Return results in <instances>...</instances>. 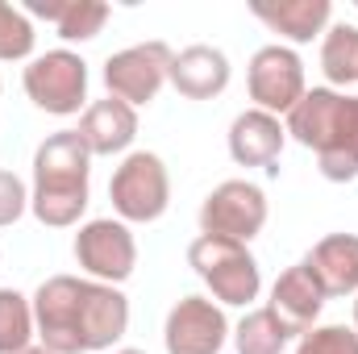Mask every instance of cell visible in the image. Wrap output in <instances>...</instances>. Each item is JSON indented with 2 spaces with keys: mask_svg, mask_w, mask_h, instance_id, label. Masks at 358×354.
Listing matches in <instances>:
<instances>
[{
  "mask_svg": "<svg viewBox=\"0 0 358 354\" xmlns=\"http://www.w3.org/2000/svg\"><path fill=\"white\" fill-rule=\"evenodd\" d=\"M108 200L117 208V221L125 225H150L171 204V176L167 163L155 150H134L121 159V167L108 179Z\"/></svg>",
  "mask_w": 358,
  "mask_h": 354,
  "instance_id": "obj_5",
  "label": "cell"
},
{
  "mask_svg": "<svg viewBox=\"0 0 358 354\" xmlns=\"http://www.w3.org/2000/svg\"><path fill=\"white\" fill-rule=\"evenodd\" d=\"M250 13L275 34H283L287 42H313L329 29L334 4L329 0H255Z\"/></svg>",
  "mask_w": 358,
  "mask_h": 354,
  "instance_id": "obj_17",
  "label": "cell"
},
{
  "mask_svg": "<svg viewBox=\"0 0 358 354\" xmlns=\"http://www.w3.org/2000/svg\"><path fill=\"white\" fill-rule=\"evenodd\" d=\"M246 88H250V100L255 108L263 113H292L300 104V96L308 92L304 84V63L292 46H263L255 50L250 67H246Z\"/></svg>",
  "mask_w": 358,
  "mask_h": 354,
  "instance_id": "obj_10",
  "label": "cell"
},
{
  "mask_svg": "<svg viewBox=\"0 0 358 354\" xmlns=\"http://www.w3.org/2000/svg\"><path fill=\"white\" fill-rule=\"evenodd\" d=\"M21 354H50L46 346H29V351H21Z\"/></svg>",
  "mask_w": 358,
  "mask_h": 354,
  "instance_id": "obj_25",
  "label": "cell"
},
{
  "mask_svg": "<svg viewBox=\"0 0 358 354\" xmlns=\"http://www.w3.org/2000/svg\"><path fill=\"white\" fill-rule=\"evenodd\" d=\"M355 334H358V296H355Z\"/></svg>",
  "mask_w": 358,
  "mask_h": 354,
  "instance_id": "obj_27",
  "label": "cell"
},
{
  "mask_svg": "<svg viewBox=\"0 0 358 354\" xmlns=\"http://www.w3.org/2000/svg\"><path fill=\"white\" fill-rule=\"evenodd\" d=\"M283 142H287L283 121L275 113H263V108H246L229 125V155H234L238 167H267L271 176H275Z\"/></svg>",
  "mask_w": 358,
  "mask_h": 354,
  "instance_id": "obj_13",
  "label": "cell"
},
{
  "mask_svg": "<svg viewBox=\"0 0 358 354\" xmlns=\"http://www.w3.org/2000/svg\"><path fill=\"white\" fill-rule=\"evenodd\" d=\"M296 354H358V334L346 325H313Z\"/></svg>",
  "mask_w": 358,
  "mask_h": 354,
  "instance_id": "obj_23",
  "label": "cell"
},
{
  "mask_svg": "<svg viewBox=\"0 0 358 354\" xmlns=\"http://www.w3.org/2000/svg\"><path fill=\"white\" fill-rule=\"evenodd\" d=\"M300 263L313 271L325 300L329 296H358V234H325Z\"/></svg>",
  "mask_w": 358,
  "mask_h": 354,
  "instance_id": "obj_15",
  "label": "cell"
},
{
  "mask_svg": "<svg viewBox=\"0 0 358 354\" xmlns=\"http://www.w3.org/2000/svg\"><path fill=\"white\" fill-rule=\"evenodd\" d=\"M80 142L88 146L92 159H113L125 155L138 138V108H129L125 100L108 96V100H92L80 117Z\"/></svg>",
  "mask_w": 358,
  "mask_h": 354,
  "instance_id": "obj_12",
  "label": "cell"
},
{
  "mask_svg": "<svg viewBox=\"0 0 358 354\" xmlns=\"http://www.w3.org/2000/svg\"><path fill=\"white\" fill-rule=\"evenodd\" d=\"M34 300L17 288H0V354H21L34 346Z\"/></svg>",
  "mask_w": 358,
  "mask_h": 354,
  "instance_id": "obj_21",
  "label": "cell"
},
{
  "mask_svg": "<svg viewBox=\"0 0 358 354\" xmlns=\"http://www.w3.org/2000/svg\"><path fill=\"white\" fill-rule=\"evenodd\" d=\"M171 88L187 100H213L229 88V59L217 46H183L171 59Z\"/></svg>",
  "mask_w": 358,
  "mask_h": 354,
  "instance_id": "obj_16",
  "label": "cell"
},
{
  "mask_svg": "<svg viewBox=\"0 0 358 354\" xmlns=\"http://www.w3.org/2000/svg\"><path fill=\"white\" fill-rule=\"evenodd\" d=\"M34 21L25 17V8L0 0V59L4 63H21L34 55Z\"/></svg>",
  "mask_w": 358,
  "mask_h": 354,
  "instance_id": "obj_22",
  "label": "cell"
},
{
  "mask_svg": "<svg viewBox=\"0 0 358 354\" xmlns=\"http://www.w3.org/2000/svg\"><path fill=\"white\" fill-rule=\"evenodd\" d=\"M117 354H146V351H134V346H125V351H117Z\"/></svg>",
  "mask_w": 358,
  "mask_h": 354,
  "instance_id": "obj_26",
  "label": "cell"
},
{
  "mask_svg": "<svg viewBox=\"0 0 358 354\" xmlns=\"http://www.w3.org/2000/svg\"><path fill=\"white\" fill-rule=\"evenodd\" d=\"M271 313L287 325V334L296 338H304L313 325H317V317H321V309H325V292H321V283L313 279V271L304 263L287 267L279 279H275V288H271Z\"/></svg>",
  "mask_w": 358,
  "mask_h": 354,
  "instance_id": "obj_14",
  "label": "cell"
},
{
  "mask_svg": "<svg viewBox=\"0 0 358 354\" xmlns=\"http://www.w3.org/2000/svg\"><path fill=\"white\" fill-rule=\"evenodd\" d=\"M267 225V196L250 179H225L217 183L200 204V234L225 238V242H250Z\"/></svg>",
  "mask_w": 358,
  "mask_h": 354,
  "instance_id": "obj_6",
  "label": "cell"
},
{
  "mask_svg": "<svg viewBox=\"0 0 358 354\" xmlns=\"http://www.w3.org/2000/svg\"><path fill=\"white\" fill-rule=\"evenodd\" d=\"M25 208H29V192H25V183L13 176V171H0V229L17 225V221L25 217Z\"/></svg>",
  "mask_w": 358,
  "mask_h": 354,
  "instance_id": "obj_24",
  "label": "cell"
},
{
  "mask_svg": "<svg viewBox=\"0 0 358 354\" xmlns=\"http://www.w3.org/2000/svg\"><path fill=\"white\" fill-rule=\"evenodd\" d=\"M283 129L317 155V167L329 183L358 179V96L308 88L287 113Z\"/></svg>",
  "mask_w": 358,
  "mask_h": 354,
  "instance_id": "obj_2",
  "label": "cell"
},
{
  "mask_svg": "<svg viewBox=\"0 0 358 354\" xmlns=\"http://www.w3.org/2000/svg\"><path fill=\"white\" fill-rule=\"evenodd\" d=\"M187 267L200 275V283H204V288L213 292V300H221V304L246 309V304L259 300V292H263L259 259H255L242 242H225V238L200 234V238L187 246Z\"/></svg>",
  "mask_w": 358,
  "mask_h": 354,
  "instance_id": "obj_4",
  "label": "cell"
},
{
  "mask_svg": "<svg viewBox=\"0 0 358 354\" xmlns=\"http://www.w3.org/2000/svg\"><path fill=\"white\" fill-rule=\"evenodd\" d=\"M321 71L329 84L346 88V84H358V25H329L325 29V42H321Z\"/></svg>",
  "mask_w": 358,
  "mask_h": 354,
  "instance_id": "obj_19",
  "label": "cell"
},
{
  "mask_svg": "<svg viewBox=\"0 0 358 354\" xmlns=\"http://www.w3.org/2000/svg\"><path fill=\"white\" fill-rule=\"evenodd\" d=\"M34 325L50 354H96L125 338L129 300L113 283L50 275L34 292Z\"/></svg>",
  "mask_w": 358,
  "mask_h": 354,
  "instance_id": "obj_1",
  "label": "cell"
},
{
  "mask_svg": "<svg viewBox=\"0 0 358 354\" xmlns=\"http://www.w3.org/2000/svg\"><path fill=\"white\" fill-rule=\"evenodd\" d=\"M167 354H221L229 342V321L208 296H183L163 325Z\"/></svg>",
  "mask_w": 358,
  "mask_h": 354,
  "instance_id": "obj_11",
  "label": "cell"
},
{
  "mask_svg": "<svg viewBox=\"0 0 358 354\" xmlns=\"http://www.w3.org/2000/svg\"><path fill=\"white\" fill-rule=\"evenodd\" d=\"M21 84H25V96L42 113L71 117L88 100V63L76 50H46V55L29 59Z\"/></svg>",
  "mask_w": 358,
  "mask_h": 354,
  "instance_id": "obj_8",
  "label": "cell"
},
{
  "mask_svg": "<svg viewBox=\"0 0 358 354\" xmlns=\"http://www.w3.org/2000/svg\"><path fill=\"white\" fill-rule=\"evenodd\" d=\"M88 176L92 155L76 129L50 134L34 150V187H29V213L50 229H71L88 213Z\"/></svg>",
  "mask_w": 358,
  "mask_h": 354,
  "instance_id": "obj_3",
  "label": "cell"
},
{
  "mask_svg": "<svg viewBox=\"0 0 358 354\" xmlns=\"http://www.w3.org/2000/svg\"><path fill=\"white\" fill-rule=\"evenodd\" d=\"M171 59H176V50L159 38L125 46L104 59V88H108V96L125 100L129 108H142L163 92V84H171Z\"/></svg>",
  "mask_w": 358,
  "mask_h": 354,
  "instance_id": "obj_7",
  "label": "cell"
},
{
  "mask_svg": "<svg viewBox=\"0 0 358 354\" xmlns=\"http://www.w3.org/2000/svg\"><path fill=\"white\" fill-rule=\"evenodd\" d=\"M287 342H292L287 325L271 313L267 304H263V309H250V313L238 321V330H234L238 354H283Z\"/></svg>",
  "mask_w": 358,
  "mask_h": 354,
  "instance_id": "obj_20",
  "label": "cell"
},
{
  "mask_svg": "<svg viewBox=\"0 0 358 354\" xmlns=\"http://www.w3.org/2000/svg\"><path fill=\"white\" fill-rule=\"evenodd\" d=\"M108 4L100 0H29L25 4V17H42L55 25V34L63 42H88L104 29L108 21Z\"/></svg>",
  "mask_w": 358,
  "mask_h": 354,
  "instance_id": "obj_18",
  "label": "cell"
},
{
  "mask_svg": "<svg viewBox=\"0 0 358 354\" xmlns=\"http://www.w3.org/2000/svg\"><path fill=\"white\" fill-rule=\"evenodd\" d=\"M76 263L96 283H113V288L125 283L138 267V242H134L129 225L113 221V217L84 221L76 234Z\"/></svg>",
  "mask_w": 358,
  "mask_h": 354,
  "instance_id": "obj_9",
  "label": "cell"
}]
</instances>
